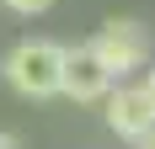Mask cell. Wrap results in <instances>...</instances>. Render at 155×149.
I'll return each instance as SVG.
<instances>
[{"instance_id": "obj_1", "label": "cell", "mask_w": 155, "mask_h": 149, "mask_svg": "<svg viewBox=\"0 0 155 149\" xmlns=\"http://www.w3.org/2000/svg\"><path fill=\"white\" fill-rule=\"evenodd\" d=\"M64 59H70V48L54 37H21L0 59V74L21 101H54L64 90Z\"/></svg>"}, {"instance_id": "obj_2", "label": "cell", "mask_w": 155, "mask_h": 149, "mask_svg": "<svg viewBox=\"0 0 155 149\" xmlns=\"http://www.w3.org/2000/svg\"><path fill=\"white\" fill-rule=\"evenodd\" d=\"M91 53L102 64H107L118 80H128V74H139L155 64V43H150V27H144L139 16H112V21H102L91 37Z\"/></svg>"}, {"instance_id": "obj_3", "label": "cell", "mask_w": 155, "mask_h": 149, "mask_svg": "<svg viewBox=\"0 0 155 149\" xmlns=\"http://www.w3.org/2000/svg\"><path fill=\"white\" fill-rule=\"evenodd\" d=\"M102 117L128 144H139L144 133H155V101H150V90H144V80H118L112 96L102 101Z\"/></svg>"}, {"instance_id": "obj_4", "label": "cell", "mask_w": 155, "mask_h": 149, "mask_svg": "<svg viewBox=\"0 0 155 149\" xmlns=\"http://www.w3.org/2000/svg\"><path fill=\"white\" fill-rule=\"evenodd\" d=\"M112 85H118V74L91 53V43L70 48V59H64V90L59 96H70L75 106H102L112 96Z\"/></svg>"}, {"instance_id": "obj_5", "label": "cell", "mask_w": 155, "mask_h": 149, "mask_svg": "<svg viewBox=\"0 0 155 149\" xmlns=\"http://www.w3.org/2000/svg\"><path fill=\"white\" fill-rule=\"evenodd\" d=\"M0 5H5L11 16H27V21H32V16H43V11H54V0H0Z\"/></svg>"}, {"instance_id": "obj_6", "label": "cell", "mask_w": 155, "mask_h": 149, "mask_svg": "<svg viewBox=\"0 0 155 149\" xmlns=\"http://www.w3.org/2000/svg\"><path fill=\"white\" fill-rule=\"evenodd\" d=\"M0 149H21V138H16V133H5V128H0Z\"/></svg>"}, {"instance_id": "obj_7", "label": "cell", "mask_w": 155, "mask_h": 149, "mask_svg": "<svg viewBox=\"0 0 155 149\" xmlns=\"http://www.w3.org/2000/svg\"><path fill=\"white\" fill-rule=\"evenodd\" d=\"M144 90H150V101H155V64L144 69Z\"/></svg>"}, {"instance_id": "obj_8", "label": "cell", "mask_w": 155, "mask_h": 149, "mask_svg": "<svg viewBox=\"0 0 155 149\" xmlns=\"http://www.w3.org/2000/svg\"><path fill=\"white\" fill-rule=\"evenodd\" d=\"M134 149H155V133H144V138H139V144H134Z\"/></svg>"}]
</instances>
